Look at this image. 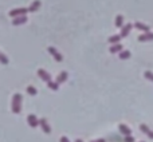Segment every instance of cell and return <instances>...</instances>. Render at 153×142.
Returning a JSON list of instances; mask_svg holds the SVG:
<instances>
[{"label": "cell", "instance_id": "obj_24", "mask_svg": "<svg viewBox=\"0 0 153 142\" xmlns=\"http://www.w3.org/2000/svg\"><path fill=\"white\" fill-rule=\"evenodd\" d=\"M59 142H70V141H69V138H67V137H65V135H63V137H61Z\"/></svg>", "mask_w": 153, "mask_h": 142}, {"label": "cell", "instance_id": "obj_2", "mask_svg": "<svg viewBox=\"0 0 153 142\" xmlns=\"http://www.w3.org/2000/svg\"><path fill=\"white\" fill-rule=\"evenodd\" d=\"M28 12V8H15V10H11L8 12V15L11 18H18V16H24Z\"/></svg>", "mask_w": 153, "mask_h": 142}, {"label": "cell", "instance_id": "obj_20", "mask_svg": "<svg viewBox=\"0 0 153 142\" xmlns=\"http://www.w3.org/2000/svg\"><path fill=\"white\" fill-rule=\"evenodd\" d=\"M27 92L30 94V95H32V96L38 94V91H36V88L34 87V86H28V87H27Z\"/></svg>", "mask_w": 153, "mask_h": 142}, {"label": "cell", "instance_id": "obj_1", "mask_svg": "<svg viewBox=\"0 0 153 142\" xmlns=\"http://www.w3.org/2000/svg\"><path fill=\"white\" fill-rule=\"evenodd\" d=\"M22 101H23V96H22V94H19V92H16L15 95L12 96V103H11L12 113L19 114V113L22 111Z\"/></svg>", "mask_w": 153, "mask_h": 142}, {"label": "cell", "instance_id": "obj_23", "mask_svg": "<svg viewBox=\"0 0 153 142\" xmlns=\"http://www.w3.org/2000/svg\"><path fill=\"white\" fill-rule=\"evenodd\" d=\"M125 142H134V138L132 135H128V137H125Z\"/></svg>", "mask_w": 153, "mask_h": 142}, {"label": "cell", "instance_id": "obj_26", "mask_svg": "<svg viewBox=\"0 0 153 142\" xmlns=\"http://www.w3.org/2000/svg\"><path fill=\"white\" fill-rule=\"evenodd\" d=\"M75 142H83V141H82V139H79V138H78V139H75Z\"/></svg>", "mask_w": 153, "mask_h": 142}, {"label": "cell", "instance_id": "obj_25", "mask_svg": "<svg viewBox=\"0 0 153 142\" xmlns=\"http://www.w3.org/2000/svg\"><path fill=\"white\" fill-rule=\"evenodd\" d=\"M91 142H106L105 139H102V138H99V139H94V141H91Z\"/></svg>", "mask_w": 153, "mask_h": 142}, {"label": "cell", "instance_id": "obj_9", "mask_svg": "<svg viewBox=\"0 0 153 142\" xmlns=\"http://www.w3.org/2000/svg\"><path fill=\"white\" fill-rule=\"evenodd\" d=\"M153 40V32H144L142 35L138 36V42H150Z\"/></svg>", "mask_w": 153, "mask_h": 142}, {"label": "cell", "instance_id": "obj_21", "mask_svg": "<svg viewBox=\"0 0 153 142\" xmlns=\"http://www.w3.org/2000/svg\"><path fill=\"white\" fill-rule=\"evenodd\" d=\"M0 63H1V65H8V63H10L8 58L4 54H1V52H0Z\"/></svg>", "mask_w": 153, "mask_h": 142}, {"label": "cell", "instance_id": "obj_3", "mask_svg": "<svg viewBox=\"0 0 153 142\" xmlns=\"http://www.w3.org/2000/svg\"><path fill=\"white\" fill-rule=\"evenodd\" d=\"M27 122H28V126L32 127V129H35V127L39 126V119H38V117L34 114H30L27 117Z\"/></svg>", "mask_w": 153, "mask_h": 142}, {"label": "cell", "instance_id": "obj_14", "mask_svg": "<svg viewBox=\"0 0 153 142\" xmlns=\"http://www.w3.org/2000/svg\"><path fill=\"white\" fill-rule=\"evenodd\" d=\"M40 5H42L40 0H35V1H32L31 5H30V8H28V12H36L40 8Z\"/></svg>", "mask_w": 153, "mask_h": 142}, {"label": "cell", "instance_id": "obj_8", "mask_svg": "<svg viewBox=\"0 0 153 142\" xmlns=\"http://www.w3.org/2000/svg\"><path fill=\"white\" fill-rule=\"evenodd\" d=\"M118 130H120V133H121V134L125 135V137L132 135V129H129L125 123H120V125H118Z\"/></svg>", "mask_w": 153, "mask_h": 142}, {"label": "cell", "instance_id": "obj_5", "mask_svg": "<svg viewBox=\"0 0 153 142\" xmlns=\"http://www.w3.org/2000/svg\"><path fill=\"white\" fill-rule=\"evenodd\" d=\"M39 126H40V129L43 130V133H46V134H50L51 133V127H50V125H48V122H47V119L46 118H40L39 119Z\"/></svg>", "mask_w": 153, "mask_h": 142}, {"label": "cell", "instance_id": "obj_27", "mask_svg": "<svg viewBox=\"0 0 153 142\" xmlns=\"http://www.w3.org/2000/svg\"><path fill=\"white\" fill-rule=\"evenodd\" d=\"M141 142H142V141H141Z\"/></svg>", "mask_w": 153, "mask_h": 142}, {"label": "cell", "instance_id": "obj_16", "mask_svg": "<svg viewBox=\"0 0 153 142\" xmlns=\"http://www.w3.org/2000/svg\"><path fill=\"white\" fill-rule=\"evenodd\" d=\"M114 26H116L117 28H122V27H124V15H117V16H116Z\"/></svg>", "mask_w": 153, "mask_h": 142}, {"label": "cell", "instance_id": "obj_6", "mask_svg": "<svg viewBox=\"0 0 153 142\" xmlns=\"http://www.w3.org/2000/svg\"><path fill=\"white\" fill-rule=\"evenodd\" d=\"M132 28H133V24H132V23L124 24V27L121 28V32H120V36H121V38H126V36L130 34Z\"/></svg>", "mask_w": 153, "mask_h": 142}, {"label": "cell", "instance_id": "obj_7", "mask_svg": "<svg viewBox=\"0 0 153 142\" xmlns=\"http://www.w3.org/2000/svg\"><path fill=\"white\" fill-rule=\"evenodd\" d=\"M48 52L52 55V58H54L56 62H62V60H63L62 54H59V51L56 50L55 47H48Z\"/></svg>", "mask_w": 153, "mask_h": 142}, {"label": "cell", "instance_id": "obj_10", "mask_svg": "<svg viewBox=\"0 0 153 142\" xmlns=\"http://www.w3.org/2000/svg\"><path fill=\"white\" fill-rule=\"evenodd\" d=\"M140 130H141L142 133H145V134L148 135L150 139H153V131L149 129V126H148V125H145V123H141V125H140Z\"/></svg>", "mask_w": 153, "mask_h": 142}, {"label": "cell", "instance_id": "obj_15", "mask_svg": "<svg viewBox=\"0 0 153 142\" xmlns=\"http://www.w3.org/2000/svg\"><path fill=\"white\" fill-rule=\"evenodd\" d=\"M109 51L112 54H120L122 51V44L121 43H117V44H113V46L109 48Z\"/></svg>", "mask_w": 153, "mask_h": 142}, {"label": "cell", "instance_id": "obj_22", "mask_svg": "<svg viewBox=\"0 0 153 142\" xmlns=\"http://www.w3.org/2000/svg\"><path fill=\"white\" fill-rule=\"evenodd\" d=\"M144 75H145V78L148 79V81L153 82V73H152V71H145V74H144Z\"/></svg>", "mask_w": 153, "mask_h": 142}, {"label": "cell", "instance_id": "obj_17", "mask_svg": "<svg viewBox=\"0 0 153 142\" xmlns=\"http://www.w3.org/2000/svg\"><path fill=\"white\" fill-rule=\"evenodd\" d=\"M118 56H120V59L125 60V59H129V58L132 56V54H130V51H128V50H122L121 52L118 54Z\"/></svg>", "mask_w": 153, "mask_h": 142}, {"label": "cell", "instance_id": "obj_18", "mask_svg": "<svg viewBox=\"0 0 153 142\" xmlns=\"http://www.w3.org/2000/svg\"><path fill=\"white\" fill-rule=\"evenodd\" d=\"M121 36L120 35H113V36H109V43L113 46V44H117V43H120V40H121Z\"/></svg>", "mask_w": 153, "mask_h": 142}, {"label": "cell", "instance_id": "obj_19", "mask_svg": "<svg viewBox=\"0 0 153 142\" xmlns=\"http://www.w3.org/2000/svg\"><path fill=\"white\" fill-rule=\"evenodd\" d=\"M47 86H48V88H50V90H52V91H56V90L59 88V85L56 83V82H54V81L48 82V83H47Z\"/></svg>", "mask_w": 153, "mask_h": 142}, {"label": "cell", "instance_id": "obj_4", "mask_svg": "<svg viewBox=\"0 0 153 142\" xmlns=\"http://www.w3.org/2000/svg\"><path fill=\"white\" fill-rule=\"evenodd\" d=\"M38 77H39L40 79H42V81L47 82V83H48V82L52 81L51 75L47 73V71H46V70H43V69H39V70H38Z\"/></svg>", "mask_w": 153, "mask_h": 142}, {"label": "cell", "instance_id": "obj_12", "mask_svg": "<svg viewBox=\"0 0 153 142\" xmlns=\"http://www.w3.org/2000/svg\"><path fill=\"white\" fill-rule=\"evenodd\" d=\"M27 16H18V18H14V20H12V24L14 26H20V24H24L26 22H27Z\"/></svg>", "mask_w": 153, "mask_h": 142}, {"label": "cell", "instance_id": "obj_13", "mask_svg": "<svg viewBox=\"0 0 153 142\" xmlns=\"http://www.w3.org/2000/svg\"><path fill=\"white\" fill-rule=\"evenodd\" d=\"M67 78H69V74H67L66 71H62V73L59 74L58 77H56V83H58V85H61V83H65V82L67 81Z\"/></svg>", "mask_w": 153, "mask_h": 142}, {"label": "cell", "instance_id": "obj_11", "mask_svg": "<svg viewBox=\"0 0 153 142\" xmlns=\"http://www.w3.org/2000/svg\"><path fill=\"white\" fill-rule=\"evenodd\" d=\"M133 27H136L137 30H140V31H144V32H149V31H150L149 26H146V24L141 23V22H136V23L133 24Z\"/></svg>", "mask_w": 153, "mask_h": 142}]
</instances>
